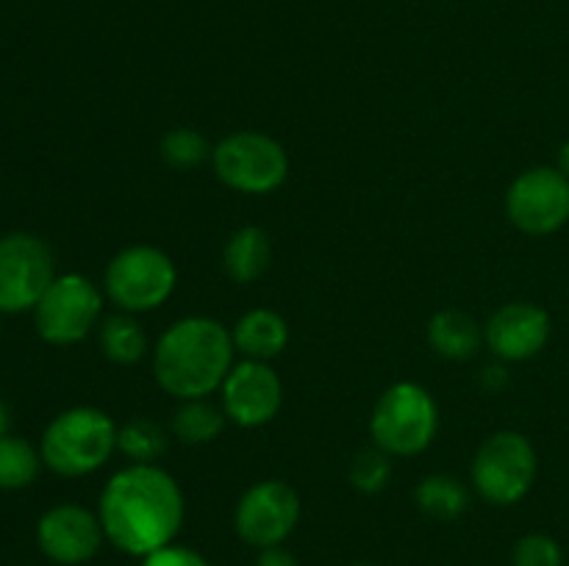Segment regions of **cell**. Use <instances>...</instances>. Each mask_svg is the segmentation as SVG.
I'll return each mask as SVG.
<instances>
[{
	"label": "cell",
	"instance_id": "obj_28",
	"mask_svg": "<svg viewBox=\"0 0 569 566\" xmlns=\"http://www.w3.org/2000/svg\"><path fill=\"white\" fill-rule=\"evenodd\" d=\"M506 381H509V375H506V370L500 364L483 370V386L487 388H503Z\"/></svg>",
	"mask_w": 569,
	"mask_h": 566
},
{
	"label": "cell",
	"instance_id": "obj_19",
	"mask_svg": "<svg viewBox=\"0 0 569 566\" xmlns=\"http://www.w3.org/2000/svg\"><path fill=\"white\" fill-rule=\"evenodd\" d=\"M178 408L172 414L170 431L181 444H209L226 427V411L214 405L209 397L200 400H178Z\"/></svg>",
	"mask_w": 569,
	"mask_h": 566
},
{
	"label": "cell",
	"instance_id": "obj_4",
	"mask_svg": "<svg viewBox=\"0 0 569 566\" xmlns=\"http://www.w3.org/2000/svg\"><path fill=\"white\" fill-rule=\"evenodd\" d=\"M439 431V405L426 386L411 381L392 383L370 416V436L392 458L426 453Z\"/></svg>",
	"mask_w": 569,
	"mask_h": 566
},
{
	"label": "cell",
	"instance_id": "obj_3",
	"mask_svg": "<svg viewBox=\"0 0 569 566\" xmlns=\"http://www.w3.org/2000/svg\"><path fill=\"white\" fill-rule=\"evenodd\" d=\"M117 431L106 411L76 405L50 420L39 453L42 464L61 477H87L103 469L117 449Z\"/></svg>",
	"mask_w": 569,
	"mask_h": 566
},
{
	"label": "cell",
	"instance_id": "obj_1",
	"mask_svg": "<svg viewBox=\"0 0 569 566\" xmlns=\"http://www.w3.org/2000/svg\"><path fill=\"white\" fill-rule=\"evenodd\" d=\"M183 514L181 486L159 464H131L114 472L98 499L106 542L133 558L176 542Z\"/></svg>",
	"mask_w": 569,
	"mask_h": 566
},
{
	"label": "cell",
	"instance_id": "obj_12",
	"mask_svg": "<svg viewBox=\"0 0 569 566\" xmlns=\"http://www.w3.org/2000/svg\"><path fill=\"white\" fill-rule=\"evenodd\" d=\"M283 386L270 361L242 358L231 366L220 386V405L226 420L239 427H261L281 411Z\"/></svg>",
	"mask_w": 569,
	"mask_h": 566
},
{
	"label": "cell",
	"instance_id": "obj_30",
	"mask_svg": "<svg viewBox=\"0 0 569 566\" xmlns=\"http://www.w3.org/2000/svg\"><path fill=\"white\" fill-rule=\"evenodd\" d=\"M9 422H11L9 408H6V403H3V400H0V438H3L6 433H9Z\"/></svg>",
	"mask_w": 569,
	"mask_h": 566
},
{
	"label": "cell",
	"instance_id": "obj_7",
	"mask_svg": "<svg viewBox=\"0 0 569 566\" xmlns=\"http://www.w3.org/2000/svg\"><path fill=\"white\" fill-rule=\"evenodd\" d=\"M103 300V289L94 286L87 275H78V272L56 275V281L33 309L39 338L53 347L83 342L100 325Z\"/></svg>",
	"mask_w": 569,
	"mask_h": 566
},
{
	"label": "cell",
	"instance_id": "obj_14",
	"mask_svg": "<svg viewBox=\"0 0 569 566\" xmlns=\"http://www.w3.org/2000/svg\"><path fill=\"white\" fill-rule=\"evenodd\" d=\"M550 314L537 303H506L489 316L483 327V342L492 350V355L506 364L528 361L539 355L548 344Z\"/></svg>",
	"mask_w": 569,
	"mask_h": 566
},
{
	"label": "cell",
	"instance_id": "obj_17",
	"mask_svg": "<svg viewBox=\"0 0 569 566\" xmlns=\"http://www.w3.org/2000/svg\"><path fill=\"white\" fill-rule=\"evenodd\" d=\"M272 247L270 236L259 225H244L231 233L222 250V266L237 283H256L270 270Z\"/></svg>",
	"mask_w": 569,
	"mask_h": 566
},
{
	"label": "cell",
	"instance_id": "obj_31",
	"mask_svg": "<svg viewBox=\"0 0 569 566\" xmlns=\"http://www.w3.org/2000/svg\"><path fill=\"white\" fill-rule=\"evenodd\" d=\"M353 566H372V564H353Z\"/></svg>",
	"mask_w": 569,
	"mask_h": 566
},
{
	"label": "cell",
	"instance_id": "obj_23",
	"mask_svg": "<svg viewBox=\"0 0 569 566\" xmlns=\"http://www.w3.org/2000/svg\"><path fill=\"white\" fill-rule=\"evenodd\" d=\"M211 150L214 148L194 128H170L159 144L161 159L170 166H176V170H189V166L203 164V161L211 159Z\"/></svg>",
	"mask_w": 569,
	"mask_h": 566
},
{
	"label": "cell",
	"instance_id": "obj_16",
	"mask_svg": "<svg viewBox=\"0 0 569 566\" xmlns=\"http://www.w3.org/2000/svg\"><path fill=\"white\" fill-rule=\"evenodd\" d=\"M428 344L439 358L465 361L481 350L483 331L465 311L445 309L437 311L428 322Z\"/></svg>",
	"mask_w": 569,
	"mask_h": 566
},
{
	"label": "cell",
	"instance_id": "obj_24",
	"mask_svg": "<svg viewBox=\"0 0 569 566\" xmlns=\"http://www.w3.org/2000/svg\"><path fill=\"white\" fill-rule=\"evenodd\" d=\"M392 455H387L383 449L372 447L365 453L356 455L353 466H350V483L353 488H359L361 494H378L387 488L389 477H392Z\"/></svg>",
	"mask_w": 569,
	"mask_h": 566
},
{
	"label": "cell",
	"instance_id": "obj_20",
	"mask_svg": "<svg viewBox=\"0 0 569 566\" xmlns=\"http://www.w3.org/2000/svg\"><path fill=\"white\" fill-rule=\"evenodd\" d=\"M415 499L422 514H428L431 519L450 522L465 514L470 505V492L453 475H428L415 488Z\"/></svg>",
	"mask_w": 569,
	"mask_h": 566
},
{
	"label": "cell",
	"instance_id": "obj_29",
	"mask_svg": "<svg viewBox=\"0 0 569 566\" xmlns=\"http://www.w3.org/2000/svg\"><path fill=\"white\" fill-rule=\"evenodd\" d=\"M556 166L569 178V139L559 148V161H556Z\"/></svg>",
	"mask_w": 569,
	"mask_h": 566
},
{
	"label": "cell",
	"instance_id": "obj_6",
	"mask_svg": "<svg viewBox=\"0 0 569 566\" xmlns=\"http://www.w3.org/2000/svg\"><path fill=\"white\" fill-rule=\"evenodd\" d=\"M211 166L222 186L239 194H270L287 183L289 155L278 139L259 131H237L211 150Z\"/></svg>",
	"mask_w": 569,
	"mask_h": 566
},
{
	"label": "cell",
	"instance_id": "obj_25",
	"mask_svg": "<svg viewBox=\"0 0 569 566\" xmlns=\"http://www.w3.org/2000/svg\"><path fill=\"white\" fill-rule=\"evenodd\" d=\"M511 566H565V549L548 533H528L515 544Z\"/></svg>",
	"mask_w": 569,
	"mask_h": 566
},
{
	"label": "cell",
	"instance_id": "obj_9",
	"mask_svg": "<svg viewBox=\"0 0 569 566\" xmlns=\"http://www.w3.org/2000/svg\"><path fill=\"white\" fill-rule=\"evenodd\" d=\"M56 281V259L48 242L33 233L0 236V314L33 311Z\"/></svg>",
	"mask_w": 569,
	"mask_h": 566
},
{
	"label": "cell",
	"instance_id": "obj_13",
	"mask_svg": "<svg viewBox=\"0 0 569 566\" xmlns=\"http://www.w3.org/2000/svg\"><path fill=\"white\" fill-rule=\"evenodd\" d=\"M106 542L94 511L78 503H59L37 522V544L48 560L59 566H81L100 553Z\"/></svg>",
	"mask_w": 569,
	"mask_h": 566
},
{
	"label": "cell",
	"instance_id": "obj_15",
	"mask_svg": "<svg viewBox=\"0 0 569 566\" xmlns=\"http://www.w3.org/2000/svg\"><path fill=\"white\" fill-rule=\"evenodd\" d=\"M233 347L242 358L272 361L289 344V325L278 311L250 309L231 327Z\"/></svg>",
	"mask_w": 569,
	"mask_h": 566
},
{
	"label": "cell",
	"instance_id": "obj_8",
	"mask_svg": "<svg viewBox=\"0 0 569 566\" xmlns=\"http://www.w3.org/2000/svg\"><path fill=\"white\" fill-rule=\"evenodd\" d=\"M537 449L517 431H498L472 458V486L487 503L515 505L537 481Z\"/></svg>",
	"mask_w": 569,
	"mask_h": 566
},
{
	"label": "cell",
	"instance_id": "obj_5",
	"mask_svg": "<svg viewBox=\"0 0 569 566\" xmlns=\"http://www.w3.org/2000/svg\"><path fill=\"white\" fill-rule=\"evenodd\" d=\"M176 261L153 244L120 250L103 272V294L126 314L161 309L176 292Z\"/></svg>",
	"mask_w": 569,
	"mask_h": 566
},
{
	"label": "cell",
	"instance_id": "obj_10",
	"mask_svg": "<svg viewBox=\"0 0 569 566\" xmlns=\"http://www.w3.org/2000/svg\"><path fill=\"white\" fill-rule=\"evenodd\" d=\"M509 222L526 236H550L569 222V178L559 166H531L506 192Z\"/></svg>",
	"mask_w": 569,
	"mask_h": 566
},
{
	"label": "cell",
	"instance_id": "obj_26",
	"mask_svg": "<svg viewBox=\"0 0 569 566\" xmlns=\"http://www.w3.org/2000/svg\"><path fill=\"white\" fill-rule=\"evenodd\" d=\"M139 566H211V564L198 553V549L181 547V544H167V547L144 555Z\"/></svg>",
	"mask_w": 569,
	"mask_h": 566
},
{
	"label": "cell",
	"instance_id": "obj_18",
	"mask_svg": "<svg viewBox=\"0 0 569 566\" xmlns=\"http://www.w3.org/2000/svg\"><path fill=\"white\" fill-rule=\"evenodd\" d=\"M98 342L106 358L120 366L139 364L150 347L142 322L137 320V314H126V311H117V314L100 320Z\"/></svg>",
	"mask_w": 569,
	"mask_h": 566
},
{
	"label": "cell",
	"instance_id": "obj_27",
	"mask_svg": "<svg viewBox=\"0 0 569 566\" xmlns=\"http://www.w3.org/2000/svg\"><path fill=\"white\" fill-rule=\"evenodd\" d=\"M256 566H298V558L289 553L283 544L278 547H267L259 549V558H256Z\"/></svg>",
	"mask_w": 569,
	"mask_h": 566
},
{
	"label": "cell",
	"instance_id": "obj_11",
	"mask_svg": "<svg viewBox=\"0 0 569 566\" xmlns=\"http://www.w3.org/2000/svg\"><path fill=\"white\" fill-rule=\"evenodd\" d=\"M300 519V497L287 481H259L239 497L233 527L256 549L278 547L292 536Z\"/></svg>",
	"mask_w": 569,
	"mask_h": 566
},
{
	"label": "cell",
	"instance_id": "obj_21",
	"mask_svg": "<svg viewBox=\"0 0 569 566\" xmlns=\"http://www.w3.org/2000/svg\"><path fill=\"white\" fill-rule=\"evenodd\" d=\"M42 466V453L31 442L11 433L0 438V488L3 492L28 488L39 477Z\"/></svg>",
	"mask_w": 569,
	"mask_h": 566
},
{
	"label": "cell",
	"instance_id": "obj_22",
	"mask_svg": "<svg viewBox=\"0 0 569 566\" xmlns=\"http://www.w3.org/2000/svg\"><path fill=\"white\" fill-rule=\"evenodd\" d=\"M167 444L170 436L153 420H131L117 431V449L131 458V464H156L167 453Z\"/></svg>",
	"mask_w": 569,
	"mask_h": 566
},
{
	"label": "cell",
	"instance_id": "obj_2",
	"mask_svg": "<svg viewBox=\"0 0 569 566\" xmlns=\"http://www.w3.org/2000/svg\"><path fill=\"white\" fill-rule=\"evenodd\" d=\"M233 338L211 316L172 322L153 347V377L170 397L200 400L220 392L233 366Z\"/></svg>",
	"mask_w": 569,
	"mask_h": 566
}]
</instances>
